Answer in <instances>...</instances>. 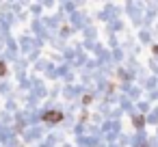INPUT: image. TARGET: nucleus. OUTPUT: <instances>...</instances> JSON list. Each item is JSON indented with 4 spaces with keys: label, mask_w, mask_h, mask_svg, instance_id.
Listing matches in <instances>:
<instances>
[{
    "label": "nucleus",
    "mask_w": 158,
    "mask_h": 147,
    "mask_svg": "<svg viewBox=\"0 0 158 147\" xmlns=\"http://www.w3.org/2000/svg\"><path fill=\"white\" fill-rule=\"evenodd\" d=\"M63 119V115L59 112V110H50V112H46V121H50V123H59Z\"/></svg>",
    "instance_id": "1"
},
{
    "label": "nucleus",
    "mask_w": 158,
    "mask_h": 147,
    "mask_svg": "<svg viewBox=\"0 0 158 147\" xmlns=\"http://www.w3.org/2000/svg\"><path fill=\"white\" fill-rule=\"evenodd\" d=\"M7 74V67H5V63H0V76H5Z\"/></svg>",
    "instance_id": "2"
}]
</instances>
